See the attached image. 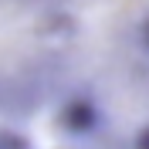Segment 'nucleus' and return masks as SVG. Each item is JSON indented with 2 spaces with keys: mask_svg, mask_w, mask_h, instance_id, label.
I'll return each instance as SVG.
<instances>
[{
  "mask_svg": "<svg viewBox=\"0 0 149 149\" xmlns=\"http://www.w3.org/2000/svg\"><path fill=\"white\" fill-rule=\"evenodd\" d=\"M71 54L74 37L54 0H0V119L44 109Z\"/></svg>",
  "mask_w": 149,
  "mask_h": 149,
  "instance_id": "f257e3e1",
  "label": "nucleus"
},
{
  "mask_svg": "<svg viewBox=\"0 0 149 149\" xmlns=\"http://www.w3.org/2000/svg\"><path fill=\"white\" fill-rule=\"evenodd\" d=\"M71 27L74 47L85 34H125L149 24V0H54Z\"/></svg>",
  "mask_w": 149,
  "mask_h": 149,
  "instance_id": "f03ea898",
  "label": "nucleus"
}]
</instances>
